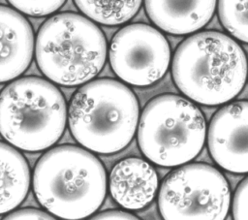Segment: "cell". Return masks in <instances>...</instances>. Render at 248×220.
<instances>
[{"label":"cell","instance_id":"cell-16","mask_svg":"<svg viewBox=\"0 0 248 220\" xmlns=\"http://www.w3.org/2000/svg\"><path fill=\"white\" fill-rule=\"evenodd\" d=\"M16 10L31 16H45L59 10L66 0H7Z\"/></svg>","mask_w":248,"mask_h":220},{"label":"cell","instance_id":"cell-1","mask_svg":"<svg viewBox=\"0 0 248 220\" xmlns=\"http://www.w3.org/2000/svg\"><path fill=\"white\" fill-rule=\"evenodd\" d=\"M177 88L191 101L218 106L242 90L248 63L242 47L228 35L202 31L185 39L171 63Z\"/></svg>","mask_w":248,"mask_h":220},{"label":"cell","instance_id":"cell-5","mask_svg":"<svg viewBox=\"0 0 248 220\" xmlns=\"http://www.w3.org/2000/svg\"><path fill=\"white\" fill-rule=\"evenodd\" d=\"M67 116L62 92L43 78L16 79L0 92V135L17 149L51 147L62 137Z\"/></svg>","mask_w":248,"mask_h":220},{"label":"cell","instance_id":"cell-6","mask_svg":"<svg viewBox=\"0 0 248 220\" xmlns=\"http://www.w3.org/2000/svg\"><path fill=\"white\" fill-rule=\"evenodd\" d=\"M206 123L190 100L164 94L144 108L138 123V142L143 155L163 167H176L193 160L202 150Z\"/></svg>","mask_w":248,"mask_h":220},{"label":"cell","instance_id":"cell-2","mask_svg":"<svg viewBox=\"0 0 248 220\" xmlns=\"http://www.w3.org/2000/svg\"><path fill=\"white\" fill-rule=\"evenodd\" d=\"M33 191L53 216L82 219L102 205L108 186L102 162L88 149L61 144L44 153L34 168Z\"/></svg>","mask_w":248,"mask_h":220},{"label":"cell","instance_id":"cell-9","mask_svg":"<svg viewBox=\"0 0 248 220\" xmlns=\"http://www.w3.org/2000/svg\"><path fill=\"white\" fill-rule=\"evenodd\" d=\"M207 145L222 169L248 173V101L227 104L214 114L208 127Z\"/></svg>","mask_w":248,"mask_h":220},{"label":"cell","instance_id":"cell-8","mask_svg":"<svg viewBox=\"0 0 248 220\" xmlns=\"http://www.w3.org/2000/svg\"><path fill=\"white\" fill-rule=\"evenodd\" d=\"M108 58L113 72L124 82L147 86L166 74L170 63V48L159 30L147 24L133 23L114 35Z\"/></svg>","mask_w":248,"mask_h":220},{"label":"cell","instance_id":"cell-11","mask_svg":"<svg viewBox=\"0 0 248 220\" xmlns=\"http://www.w3.org/2000/svg\"><path fill=\"white\" fill-rule=\"evenodd\" d=\"M108 189L113 200L128 210L141 209L154 199L158 175L147 161L131 157L119 161L108 176Z\"/></svg>","mask_w":248,"mask_h":220},{"label":"cell","instance_id":"cell-14","mask_svg":"<svg viewBox=\"0 0 248 220\" xmlns=\"http://www.w3.org/2000/svg\"><path fill=\"white\" fill-rule=\"evenodd\" d=\"M78 10L89 19L104 25H119L129 21L139 12L142 0H74Z\"/></svg>","mask_w":248,"mask_h":220},{"label":"cell","instance_id":"cell-18","mask_svg":"<svg viewBox=\"0 0 248 220\" xmlns=\"http://www.w3.org/2000/svg\"><path fill=\"white\" fill-rule=\"evenodd\" d=\"M54 217L48 213L47 211H44L42 209L26 207V208H18L14 209L7 213L5 219H53Z\"/></svg>","mask_w":248,"mask_h":220},{"label":"cell","instance_id":"cell-7","mask_svg":"<svg viewBox=\"0 0 248 220\" xmlns=\"http://www.w3.org/2000/svg\"><path fill=\"white\" fill-rule=\"evenodd\" d=\"M228 181L220 171L203 163L183 164L167 175L158 196L164 219L226 218L231 206Z\"/></svg>","mask_w":248,"mask_h":220},{"label":"cell","instance_id":"cell-12","mask_svg":"<svg viewBox=\"0 0 248 220\" xmlns=\"http://www.w3.org/2000/svg\"><path fill=\"white\" fill-rule=\"evenodd\" d=\"M217 0H144L150 20L161 30L185 35L202 28L212 17Z\"/></svg>","mask_w":248,"mask_h":220},{"label":"cell","instance_id":"cell-10","mask_svg":"<svg viewBox=\"0 0 248 220\" xmlns=\"http://www.w3.org/2000/svg\"><path fill=\"white\" fill-rule=\"evenodd\" d=\"M34 47L33 29L26 17L0 5V83L14 80L27 70Z\"/></svg>","mask_w":248,"mask_h":220},{"label":"cell","instance_id":"cell-17","mask_svg":"<svg viewBox=\"0 0 248 220\" xmlns=\"http://www.w3.org/2000/svg\"><path fill=\"white\" fill-rule=\"evenodd\" d=\"M232 211L234 219L248 220V176L239 183L234 192Z\"/></svg>","mask_w":248,"mask_h":220},{"label":"cell","instance_id":"cell-19","mask_svg":"<svg viewBox=\"0 0 248 220\" xmlns=\"http://www.w3.org/2000/svg\"><path fill=\"white\" fill-rule=\"evenodd\" d=\"M93 219H125V220H136L138 217L130 212H126L123 210H106L103 212H100L92 217Z\"/></svg>","mask_w":248,"mask_h":220},{"label":"cell","instance_id":"cell-4","mask_svg":"<svg viewBox=\"0 0 248 220\" xmlns=\"http://www.w3.org/2000/svg\"><path fill=\"white\" fill-rule=\"evenodd\" d=\"M40 71L62 86L82 85L103 69L108 46L103 31L88 17L64 12L47 18L35 40Z\"/></svg>","mask_w":248,"mask_h":220},{"label":"cell","instance_id":"cell-3","mask_svg":"<svg viewBox=\"0 0 248 220\" xmlns=\"http://www.w3.org/2000/svg\"><path fill=\"white\" fill-rule=\"evenodd\" d=\"M140 119L134 92L112 79L82 84L71 98L67 120L76 141L99 154H113L133 140Z\"/></svg>","mask_w":248,"mask_h":220},{"label":"cell","instance_id":"cell-13","mask_svg":"<svg viewBox=\"0 0 248 220\" xmlns=\"http://www.w3.org/2000/svg\"><path fill=\"white\" fill-rule=\"evenodd\" d=\"M30 187V169L25 157L10 143L0 141V215L16 209Z\"/></svg>","mask_w":248,"mask_h":220},{"label":"cell","instance_id":"cell-15","mask_svg":"<svg viewBox=\"0 0 248 220\" xmlns=\"http://www.w3.org/2000/svg\"><path fill=\"white\" fill-rule=\"evenodd\" d=\"M218 14L224 28L248 44V0H218Z\"/></svg>","mask_w":248,"mask_h":220}]
</instances>
